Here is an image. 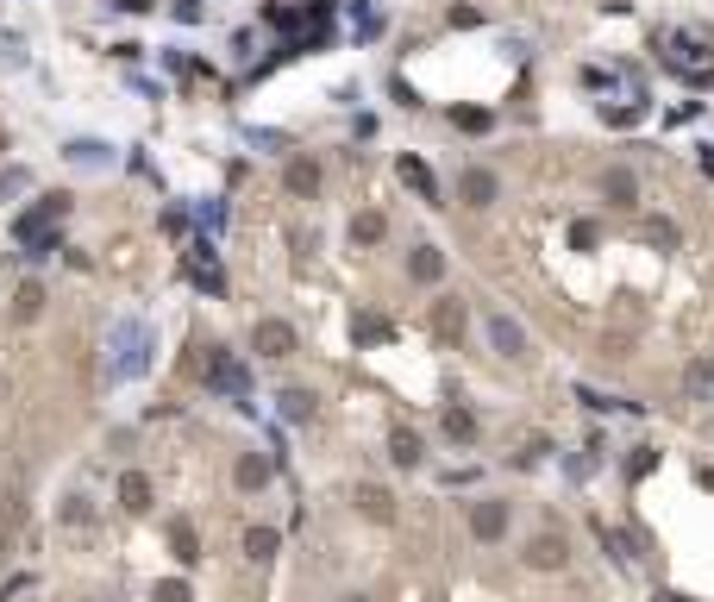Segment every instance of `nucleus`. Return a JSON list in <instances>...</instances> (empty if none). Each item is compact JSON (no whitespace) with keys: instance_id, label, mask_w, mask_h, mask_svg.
I'll use <instances>...</instances> for the list:
<instances>
[{"instance_id":"20","label":"nucleus","mask_w":714,"mask_h":602,"mask_svg":"<svg viewBox=\"0 0 714 602\" xmlns=\"http://www.w3.org/2000/svg\"><path fill=\"white\" fill-rule=\"evenodd\" d=\"M282 421H314V389H282Z\"/></svg>"},{"instance_id":"25","label":"nucleus","mask_w":714,"mask_h":602,"mask_svg":"<svg viewBox=\"0 0 714 602\" xmlns=\"http://www.w3.org/2000/svg\"><path fill=\"white\" fill-rule=\"evenodd\" d=\"M195 283H201L207 295H226V276H220V264H213V258H195Z\"/></svg>"},{"instance_id":"12","label":"nucleus","mask_w":714,"mask_h":602,"mask_svg":"<svg viewBox=\"0 0 714 602\" xmlns=\"http://www.w3.org/2000/svg\"><path fill=\"white\" fill-rule=\"evenodd\" d=\"M282 189H289V195H320V164H314V157H295V164L289 170H282Z\"/></svg>"},{"instance_id":"5","label":"nucleus","mask_w":714,"mask_h":602,"mask_svg":"<svg viewBox=\"0 0 714 602\" xmlns=\"http://www.w3.org/2000/svg\"><path fill=\"white\" fill-rule=\"evenodd\" d=\"M113 345H119L113 370H119V377H138V370H145V327H138V320H126V327L113 333Z\"/></svg>"},{"instance_id":"10","label":"nucleus","mask_w":714,"mask_h":602,"mask_svg":"<svg viewBox=\"0 0 714 602\" xmlns=\"http://www.w3.org/2000/svg\"><path fill=\"white\" fill-rule=\"evenodd\" d=\"M357 508H364V521H376V527L395 521V496L383 490V483H357Z\"/></svg>"},{"instance_id":"6","label":"nucleus","mask_w":714,"mask_h":602,"mask_svg":"<svg viewBox=\"0 0 714 602\" xmlns=\"http://www.w3.org/2000/svg\"><path fill=\"white\" fill-rule=\"evenodd\" d=\"M458 195H464V207H495L502 201V182H495V170H464Z\"/></svg>"},{"instance_id":"7","label":"nucleus","mask_w":714,"mask_h":602,"mask_svg":"<svg viewBox=\"0 0 714 602\" xmlns=\"http://www.w3.org/2000/svg\"><path fill=\"white\" fill-rule=\"evenodd\" d=\"M464 327H470V308H464V301H433V333H439V345H458Z\"/></svg>"},{"instance_id":"21","label":"nucleus","mask_w":714,"mask_h":602,"mask_svg":"<svg viewBox=\"0 0 714 602\" xmlns=\"http://www.w3.org/2000/svg\"><path fill=\"white\" fill-rule=\"evenodd\" d=\"M383 233H389V220H383V214H357V220H351V245H376Z\"/></svg>"},{"instance_id":"24","label":"nucleus","mask_w":714,"mask_h":602,"mask_svg":"<svg viewBox=\"0 0 714 602\" xmlns=\"http://www.w3.org/2000/svg\"><path fill=\"white\" fill-rule=\"evenodd\" d=\"M351 333L364 339V345H383V339H389V320H383V314H357V327H351Z\"/></svg>"},{"instance_id":"9","label":"nucleus","mask_w":714,"mask_h":602,"mask_svg":"<svg viewBox=\"0 0 714 602\" xmlns=\"http://www.w3.org/2000/svg\"><path fill=\"white\" fill-rule=\"evenodd\" d=\"M489 345H495L502 358H520V352H527V327L508 320V314H495V320H489Z\"/></svg>"},{"instance_id":"14","label":"nucleus","mask_w":714,"mask_h":602,"mask_svg":"<svg viewBox=\"0 0 714 602\" xmlns=\"http://www.w3.org/2000/svg\"><path fill=\"white\" fill-rule=\"evenodd\" d=\"M232 477H238V490H264V483L276 477V465H270L264 452H245V458H238V471H232Z\"/></svg>"},{"instance_id":"3","label":"nucleus","mask_w":714,"mask_h":602,"mask_svg":"<svg viewBox=\"0 0 714 602\" xmlns=\"http://www.w3.org/2000/svg\"><path fill=\"white\" fill-rule=\"evenodd\" d=\"M251 345H257V358H295L301 352V339L289 320H257L251 327Z\"/></svg>"},{"instance_id":"19","label":"nucleus","mask_w":714,"mask_h":602,"mask_svg":"<svg viewBox=\"0 0 714 602\" xmlns=\"http://www.w3.org/2000/svg\"><path fill=\"white\" fill-rule=\"evenodd\" d=\"M170 552H176V565H195L201 559V540H195V527H188V521H170Z\"/></svg>"},{"instance_id":"17","label":"nucleus","mask_w":714,"mask_h":602,"mask_svg":"<svg viewBox=\"0 0 714 602\" xmlns=\"http://www.w3.org/2000/svg\"><path fill=\"white\" fill-rule=\"evenodd\" d=\"M389 458H395V465H401V471H414V465H420V458H426V452H420V439H414L408 427H395V433H389Z\"/></svg>"},{"instance_id":"4","label":"nucleus","mask_w":714,"mask_h":602,"mask_svg":"<svg viewBox=\"0 0 714 602\" xmlns=\"http://www.w3.org/2000/svg\"><path fill=\"white\" fill-rule=\"evenodd\" d=\"M470 534L483 540V546H495L508 534V502H495V496H483V502H470Z\"/></svg>"},{"instance_id":"23","label":"nucleus","mask_w":714,"mask_h":602,"mask_svg":"<svg viewBox=\"0 0 714 602\" xmlns=\"http://www.w3.org/2000/svg\"><path fill=\"white\" fill-rule=\"evenodd\" d=\"M13 534H19V502H13V496H0V559H7Z\"/></svg>"},{"instance_id":"32","label":"nucleus","mask_w":714,"mask_h":602,"mask_svg":"<svg viewBox=\"0 0 714 602\" xmlns=\"http://www.w3.org/2000/svg\"><path fill=\"white\" fill-rule=\"evenodd\" d=\"M570 245L589 251V245H595V226H589V220H577V226H570Z\"/></svg>"},{"instance_id":"33","label":"nucleus","mask_w":714,"mask_h":602,"mask_svg":"<svg viewBox=\"0 0 714 602\" xmlns=\"http://www.w3.org/2000/svg\"><path fill=\"white\" fill-rule=\"evenodd\" d=\"M652 602H683V596H671V590H658V596H652Z\"/></svg>"},{"instance_id":"1","label":"nucleus","mask_w":714,"mask_h":602,"mask_svg":"<svg viewBox=\"0 0 714 602\" xmlns=\"http://www.w3.org/2000/svg\"><path fill=\"white\" fill-rule=\"evenodd\" d=\"M69 214V195H44L38 207H26V214L13 220V239L32 251V258H44V251H57V239H51V226Z\"/></svg>"},{"instance_id":"26","label":"nucleus","mask_w":714,"mask_h":602,"mask_svg":"<svg viewBox=\"0 0 714 602\" xmlns=\"http://www.w3.org/2000/svg\"><path fill=\"white\" fill-rule=\"evenodd\" d=\"M13 314H19V320H38V314H44V289L26 283V289H19V301H13Z\"/></svg>"},{"instance_id":"18","label":"nucleus","mask_w":714,"mask_h":602,"mask_svg":"<svg viewBox=\"0 0 714 602\" xmlns=\"http://www.w3.org/2000/svg\"><path fill=\"white\" fill-rule=\"evenodd\" d=\"M445 439H451V446H470V439H476V414L458 402V408H445Z\"/></svg>"},{"instance_id":"31","label":"nucleus","mask_w":714,"mask_h":602,"mask_svg":"<svg viewBox=\"0 0 714 602\" xmlns=\"http://www.w3.org/2000/svg\"><path fill=\"white\" fill-rule=\"evenodd\" d=\"M646 239L671 251V245H677V226H671V220H652V226H646Z\"/></svg>"},{"instance_id":"13","label":"nucleus","mask_w":714,"mask_h":602,"mask_svg":"<svg viewBox=\"0 0 714 602\" xmlns=\"http://www.w3.org/2000/svg\"><path fill=\"white\" fill-rule=\"evenodd\" d=\"M119 508H126V515H145V508H151V477L145 471L119 477Z\"/></svg>"},{"instance_id":"8","label":"nucleus","mask_w":714,"mask_h":602,"mask_svg":"<svg viewBox=\"0 0 714 602\" xmlns=\"http://www.w3.org/2000/svg\"><path fill=\"white\" fill-rule=\"evenodd\" d=\"M602 201H608V207H639V176H633L627 164H614V170L602 176Z\"/></svg>"},{"instance_id":"11","label":"nucleus","mask_w":714,"mask_h":602,"mask_svg":"<svg viewBox=\"0 0 714 602\" xmlns=\"http://www.w3.org/2000/svg\"><path fill=\"white\" fill-rule=\"evenodd\" d=\"M564 559H570V546H564V534H539V540L527 546V565H533V571H558Z\"/></svg>"},{"instance_id":"34","label":"nucleus","mask_w":714,"mask_h":602,"mask_svg":"<svg viewBox=\"0 0 714 602\" xmlns=\"http://www.w3.org/2000/svg\"><path fill=\"white\" fill-rule=\"evenodd\" d=\"M345 602H364V596H345Z\"/></svg>"},{"instance_id":"22","label":"nucleus","mask_w":714,"mask_h":602,"mask_svg":"<svg viewBox=\"0 0 714 602\" xmlns=\"http://www.w3.org/2000/svg\"><path fill=\"white\" fill-rule=\"evenodd\" d=\"M683 389H689V396H708V389H714V358H696V364H689V370H683Z\"/></svg>"},{"instance_id":"28","label":"nucleus","mask_w":714,"mask_h":602,"mask_svg":"<svg viewBox=\"0 0 714 602\" xmlns=\"http://www.w3.org/2000/svg\"><path fill=\"white\" fill-rule=\"evenodd\" d=\"M245 552H251V559H270V552H276V527H251V534H245Z\"/></svg>"},{"instance_id":"27","label":"nucleus","mask_w":714,"mask_h":602,"mask_svg":"<svg viewBox=\"0 0 714 602\" xmlns=\"http://www.w3.org/2000/svg\"><path fill=\"white\" fill-rule=\"evenodd\" d=\"M26 189H32V170H0V207L13 195H26Z\"/></svg>"},{"instance_id":"15","label":"nucleus","mask_w":714,"mask_h":602,"mask_svg":"<svg viewBox=\"0 0 714 602\" xmlns=\"http://www.w3.org/2000/svg\"><path fill=\"white\" fill-rule=\"evenodd\" d=\"M408 276H414V283H439V276H445V251L439 245H420L414 258H408Z\"/></svg>"},{"instance_id":"29","label":"nucleus","mask_w":714,"mask_h":602,"mask_svg":"<svg viewBox=\"0 0 714 602\" xmlns=\"http://www.w3.org/2000/svg\"><path fill=\"white\" fill-rule=\"evenodd\" d=\"M157 602H195V596H188L182 577H163V584H157Z\"/></svg>"},{"instance_id":"2","label":"nucleus","mask_w":714,"mask_h":602,"mask_svg":"<svg viewBox=\"0 0 714 602\" xmlns=\"http://www.w3.org/2000/svg\"><path fill=\"white\" fill-rule=\"evenodd\" d=\"M201 377H207V389H220V396H245V364H238L226 345H207Z\"/></svg>"},{"instance_id":"16","label":"nucleus","mask_w":714,"mask_h":602,"mask_svg":"<svg viewBox=\"0 0 714 602\" xmlns=\"http://www.w3.org/2000/svg\"><path fill=\"white\" fill-rule=\"evenodd\" d=\"M401 182H408L420 201H439V182H433V170H426L420 157H401Z\"/></svg>"},{"instance_id":"30","label":"nucleus","mask_w":714,"mask_h":602,"mask_svg":"<svg viewBox=\"0 0 714 602\" xmlns=\"http://www.w3.org/2000/svg\"><path fill=\"white\" fill-rule=\"evenodd\" d=\"M451 120H458L464 132H489V113L483 107H464V113H451Z\"/></svg>"}]
</instances>
